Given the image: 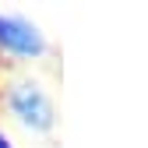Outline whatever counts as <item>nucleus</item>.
<instances>
[{"label": "nucleus", "mask_w": 148, "mask_h": 148, "mask_svg": "<svg viewBox=\"0 0 148 148\" xmlns=\"http://www.w3.org/2000/svg\"><path fill=\"white\" fill-rule=\"evenodd\" d=\"M25 28L21 25H0V39H4V42H14V46H21V49H35V46H39V42H35V35H21Z\"/></svg>", "instance_id": "1"}, {"label": "nucleus", "mask_w": 148, "mask_h": 148, "mask_svg": "<svg viewBox=\"0 0 148 148\" xmlns=\"http://www.w3.org/2000/svg\"><path fill=\"white\" fill-rule=\"evenodd\" d=\"M0 148H4V145H0Z\"/></svg>", "instance_id": "2"}]
</instances>
